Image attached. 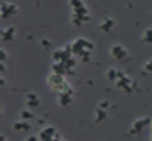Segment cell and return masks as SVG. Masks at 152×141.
<instances>
[{
  "label": "cell",
  "instance_id": "22",
  "mask_svg": "<svg viewBox=\"0 0 152 141\" xmlns=\"http://www.w3.org/2000/svg\"><path fill=\"white\" fill-rule=\"evenodd\" d=\"M0 86H6V79L4 77H0Z\"/></svg>",
  "mask_w": 152,
  "mask_h": 141
},
{
  "label": "cell",
  "instance_id": "15",
  "mask_svg": "<svg viewBox=\"0 0 152 141\" xmlns=\"http://www.w3.org/2000/svg\"><path fill=\"white\" fill-rule=\"evenodd\" d=\"M141 39H143V43H150V41H152V29H147V31L143 32Z\"/></svg>",
  "mask_w": 152,
  "mask_h": 141
},
{
  "label": "cell",
  "instance_id": "3",
  "mask_svg": "<svg viewBox=\"0 0 152 141\" xmlns=\"http://www.w3.org/2000/svg\"><path fill=\"white\" fill-rule=\"evenodd\" d=\"M134 84H136V82H134L132 79H129L127 75H122V77H118V79H116V86H118L120 89L127 91V93H131V91H132Z\"/></svg>",
  "mask_w": 152,
  "mask_h": 141
},
{
  "label": "cell",
  "instance_id": "16",
  "mask_svg": "<svg viewBox=\"0 0 152 141\" xmlns=\"http://www.w3.org/2000/svg\"><path fill=\"white\" fill-rule=\"evenodd\" d=\"M107 79H109V81H116V79H118V70H113V68H111L109 72H107Z\"/></svg>",
  "mask_w": 152,
  "mask_h": 141
},
{
  "label": "cell",
  "instance_id": "18",
  "mask_svg": "<svg viewBox=\"0 0 152 141\" xmlns=\"http://www.w3.org/2000/svg\"><path fill=\"white\" fill-rule=\"evenodd\" d=\"M150 70H152V61H147L145 66H143V72L145 73H150Z\"/></svg>",
  "mask_w": 152,
  "mask_h": 141
},
{
  "label": "cell",
  "instance_id": "24",
  "mask_svg": "<svg viewBox=\"0 0 152 141\" xmlns=\"http://www.w3.org/2000/svg\"><path fill=\"white\" fill-rule=\"evenodd\" d=\"M27 141H38V137H36V136H31V137H29Z\"/></svg>",
  "mask_w": 152,
  "mask_h": 141
},
{
  "label": "cell",
  "instance_id": "4",
  "mask_svg": "<svg viewBox=\"0 0 152 141\" xmlns=\"http://www.w3.org/2000/svg\"><path fill=\"white\" fill-rule=\"evenodd\" d=\"M18 13V7L15 6V4H9V2H6V4H2V7H0V16L2 18H11L13 15H16Z\"/></svg>",
  "mask_w": 152,
  "mask_h": 141
},
{
  "label": "cell",
  "instance_id": "23",
  "mask_svg": "<svg viewBox=\"0 0 152 141\" xmlns=\"http://www.w3.org/2000/svg\"><path fill=\"white\" fill-rule=\"evenodd\" d=\"M0 72H6V66H4V63H0Z\"/></svg>",
  "mask_w": 152,
  "mask_h": 141
},
{
  "label": "cell",
  "instance_id": "6",
  "mask_svg": "<svg viewBox=\"0 0 152 141\" xmlns=\"http://www.w3.org/2000/svg\"><path fill=\"white\" fill-rule=\"evenodd\" d=\"M52 73L64 75V73H73V72H72V70H70L63 61H59V63H54V64H52Z\"/></svg>",
  "mask_w": 152,
  "mask_h": 141
},
{
  "label": "cell",
  "instance_id": "8",
  "mask_svg": "<svg viewBox=\"0 0 152 141\" xmlns=\"http://www.w3.org/2000/svg\"><path fill=\"white\" fill-rule=\"evenodd\" d=\"M72 97H73V89H66V91H61L59 93V104L61 105H68L72 102Z\"/></svg>",
  "mask_w": 152,
  "mask_h": 141
},
{
  "label": "cell",
  "instance_id": "26",
  "mask_svg": "<svg viewBox=\"0 0 152 141\" xmlns=\"http://www.w3.org/2000/svg\"><path fill=\"white\" fill-rule=\"evenodd\" d=\"M2 111H4V109H2V105H0V114H2Z\"/></svg>",
  "mask_w": 152,
  "mask_h": 141
},
{
  "label": "cell",
  "instance_id": "5",
  "mask_svg": "<svg viewBox=\"0 0 152 141\" xmlns=\"http://www.w3.org/2000/svg\"><path fill=\"white\" fill-rule=\"evenodd\" d=\"M109 52H111V55H113L115 59H118V61H124V59H127V50H125L122 45H113Z\"/></svg>",
  "mask_w": 152,
  "mask_h": 141
},
{
  "label": "cell",
  "instance_id": "7",
  "mask_svg": "<svg viewBox=\"0 0 152 141\" xmlns=\"http://www.w3.org/2000/svg\"><path fill=\"white\" fill-rule=\"evenodd\" d=\"M0 36L4 38V41L11 43V41L15 39V36H16V27H7V29H2V31H0Z\"/></svg>",
  "mask_w": 152,
  "mask_h": 141
},
{
  "label": "cell",
  "instance_id": "19",
  "mask_svg": "<svg viewBox=\"0 0 152 141\" xmlns=\"http://www.w3.org/2000/svg\"><path fill=\"white\" fill-rule=\"evenodd\" d=\"M70 4H72V7H73V9H77V7H81V6H83L81 0H70Z\"/></svg>",
  "mask_w": 152,
  "mask_h": 141
},
{
  "label": "cell",
  "instance_id": "20",
  "mask_svg": "<svg viewBox=\"0 0 152 141\" xmlns=\"http://www.w3.org/2000/svg\"><path fill=\"white\" fill-rule=\"evenodd\" d=\"M6 59H7V52L4 48H0V63H4Z\"/></svg>",
  "mask_w": 152,
  "mask_h": 141
},
{
  "label": "cell",
  "instance_id": "13",
  "mask_svg": "<svg viewBox=\"0 0 152 141\" xmlns=\"http://www.w3.org/2000/svg\"><path fill=\"white\" fill-rule=\"evenodd\" d=\"M13 129H15V130H22V132H25V130H29L31 127H29V123H25V121H16V123L13 125Z\"/></svg>",
  "mask_w": 152,
  "mask_h": 141
},
{
  "label": "cell",
  "instance_id": "9",
  "mask_svg": "<svg viewBox=\"0 0 152 141\" xmlns=\"http://www.w3.org/2000/svg\"><path fill=\"white\" fill-rule=\"evenodd\" d=\"M56 134H57V132H56V129H54V127H47V129H43V130H41L39 139H43V141H52V137H54Z\"/></svg>",
  "mask_w": 152,
  "mask_h": 141
},
{
  "label": "cell",
  "instance_id": "12",
  "mask_svg": "<svg viewBox=\"0 0 152 141\" xmlns=\"http://www.w3.org/2000/svg\"><path fill=\"white\" fill-rule=\"evenodd\" d=\"M75 43H77L83 50H93V43L91 41H88V39H84V38H79V39H75Z\"/></svg>",
  "mask_w": 152,
  "mask_h": 141
},
{
  "label": "cell",
  "instance_id": "17",
  "mask_svg": "<svg viewBox=\"0 0 152 141\" xmlns=\"http://www.w3.org/2000/svg\"><path fill=\"white\" fill-rule=\"evenodd\" d=\"M22 118H23V120H32V118H34V114H32L29 109H25V111H22Z\"/></svg>",
  "mask_w": 152,
  "mask_h": 141
},
{
  "label": "cell",
  "instance_id": "25",
  "mask_svg": "<svg viewBox=\"0 0 152 141\" xmlns=\"http://www.w3.org/2000/svg\"><path fill=\"white\" fill-rule=\"evenodd\" d=\"M0 141H7V137H6L4 134H0Z\"/></svg>",
  "mask_w": 152,
  "mask_h": 141
},
{
  "label": "cell",
  "instance_id": "1",
  "mask_svg": "<svg viewBox=\"0 0 152 141\" xmlns=\"http://www.w3.org/2000/svg\"><path fill=\"white\" fill-rule=\"evenodd\" d=\"M47 82H48V84H50V88H52L54 91H57V93L70 89V84L64 81V77H63V75H57V73H52V75L47 79Z\"/></svg>",
  "mask_w": 152,
  "mask_h": 141
},
{
  "label": "cell",
  "instance_id": "10",
  "mask_svg": "<svg viewBox=\"0 0 152 141\" xmlns=\"http://www.w3.org/2000/svg\"><path fill=\"white\" fill-rule=\"evenodd\" d=\"M113 27H115V20H113V18H106V20L99 25V29H100L102 32H111Z\"/></svg>",
  "mask_w": 152,
  "mask_h": 141
},
{
  "label": "cell",
  "instance_id": "2",
  "mask_svg": "<svg viewBox=\"0 0 152 141\" xmlns=\"http://www.w3.org/2000/svg\"><path fill=\"white\" fill-rule=\"evenodd\" d=\"M150 125V118L147 116V118H140V120H136L132 125H131V130H129V134H140L143 129H147Z\"/></svg>",
  "mask_w": 152,
  "mask_h": 141
},
{
  "label": "cell",
  "instance_id": "14",
  "mask_svg": "<svg viewBox=\"0 0 152 141\" xmlns=\"http://www.w3.org/2000/svg\"><path fill=\"white\" fill-rule=\"evenodd\" d=\"M95 114H97V116H95V121H97V123H100V121L106 118V109H100V107H99V109L95 111Z\"/></svg>",
  "mask_w": 152,
  "mask_h": 141
},
{
  "label": "cell",
  "instance_id": "21",
  "mask_svg": "<svg viewBox=\"0 0 152 141\" xmlns=\"http://www.w3.org/2000/svg\"><path fill=\"white\" fill-rule=\"evenodd\" d=\"M41 47L48 48V47H50V41H48V39H41Z\"/></svg>",
  "mask_w": 152,
  "mask_h": 141
},
{
  "label": "cell",
  "instance_id": "11",
  "mask_svg": "<svg viewBox=\"0 0 152 141\" xmlns=\"http://www.w3.org/2000/svg\"><path fill=\"white\" fill-rule=\"evenodd\" d=\"M27 105H29L31 109L38 107V105H39V97H38L36 93H29V95H27Z\"/></svg>",
  "mask_w": 152,
  "mask_h": 141
}]
</instances>
